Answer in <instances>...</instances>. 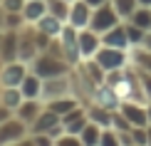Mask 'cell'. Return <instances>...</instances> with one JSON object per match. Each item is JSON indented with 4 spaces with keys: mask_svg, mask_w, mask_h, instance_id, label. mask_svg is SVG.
<instances>
[{
    "mask_svg": "<svg viewBox=\"0 0 151 146\" xmlns=\"http://www.w3.org/2000/svg\"><path fill=\"white\" fill-rule=\"evenodd\" d=\"M30 72H35L42 79H50V77H60V74H70L72 65L67 60H62V57H55L50 52H40L30 62Z\"/></svg>",
    "mask_w": 151,
    "mask_h": 146,
    "instance_id": "1",
    "label": "cell"
},
{
    "mask_svg": "<svg viewBox=\"0 0 151 146\" xmlns=\"http://www.w3.org/2000/svg\"><path fill=\"white\" fill-rule=\"evenodd\" d=\"M94 62H97L104 72H116V69H124L129 65V50H116V47L102 45L99 52L94 55Z\"/></svg>",
    "mask_w": 151,
    "mask_h": 146,
    "instance_id": "2",
    "label": "cell"
},
{
    "mask_svg": "<svg viewBox=\"0 0 151 146\" xmlns=\"http://www.w3.org/2000/svg\"><path fill=\"white\" fill-rule=\"evenodd\" d=\"M119 22H122V17L116 15L114 5H111V0H109V3H104V5H99V8L92 10L89 30H94V32H99V35H104L106 30H111V27H114V25H119Z\"/></svg>",
    "mask_w": 151,
    "mask_h": 146,
    "instance_id": "3",
    "label": "cell"
},
{
    "mask_svg": "<svg viewBox=\"0 0 151 146\" xmlns=\"http://www.w3.org/2000/svg\"><path fill=\"white\" fill-rule=\"evenodd\" d=\"M70 74H60V77L42 79V97L40 99L42 101H52V99L67 97V94H74V87H72V77H70Z\"/></svg>",
    "mask_w": 151,
    "mask_h": 146,
    "instance_id": "4",
    "label": "cell"
},
{
    "mask_svg": "<svg viewBox=\"0 0 151 146\" xmlns=\"http://www.w3.org/2000/svg\"><path fill=\"white\" fill-rule=\"evenodd\" d=\"M77 32H79V30H74L72 25L65 22L62 32L57 35V40H60V45H62V55H65V60L70 62L72 67H77L79 62H82V57H79V45H77Z\"/></svg>",
    "mask_w": 151,
    "mask_h": 146,
    "instance_id": "5",
    "label": "cell"
},
{
    "mask_svg": "<svg viewBox=\"0 0 151 146\" xmlns=\"http://www.w3.org/2000/svg\"><path fill=\"white\" fill-rule=\"evenodd\" d=\"M30 136V126L22 122V119H17L15 114L8 119V122L0 124V146H8L12 141H20V139Z\"/></svg>",
    "mask_w": 151,
    "mask_h": 146,
    "instance_id": "6",
    "label": "cell"
},
{
    "mask_svg": "<svg viewBox=\"0 0 151 146\" xmlns=\"http://www.w3.org/2000/svg\"><path fill=\"white\" fill-rule=\"evenodd\" d=\"M30 67L25 65V62L15 60V62H5L3 69H0V89L3 87H20L22 79L27 77Z\"/></svg>",
    "mask_w": 151,
    "mask_h": 146,
    "instance_id": "7",
    "label": "cell"
},
{
    "mask_svg": "<svg viewBox=\"0 0 151 146\" xmlns=\"http://www.w3.org/2000/svg\"><path fill=\"white\" fill-rule=\"evenodd\" d=\"M77 45H79V57L82 60H94V55L102 47V35L89 30V27H84V30L77 32Z\"/></svg>",
    "mask_w": 151,
    "mask_h": 146,
    "instance_id": "8",
    "label": "cell"
},
{
    "mask_svg": "<svg viewBox=\"0 0 151 146\" xmlns=\"http://www.w3.org/2000/svg\"><path fill=\"white\" fill-rule=\"evenodd\" d=\"M89 99L94 101V104H99V106H104V109H109V111H116L119 104H122V99H119L116 89H114L111 84H106V82H102L99 87H94V92H92Z\"/></svg>",
    "mask_w": 151,
    "mask_h": 146,
    "instance_id": "9",
    "label": "cell"
},
{
    "mask_svg": "<svg viewBox=\"0 0 151 146\" xmlns=\"http://www.w3.org/2000/svg\"><path fill=\"white\" fill-rule=\"evenodd\" d=\"M119 111L127 117L131 126H149V111H146V104H141V101H122Z\"/></svg>",
    "mask_w": 151,
    "mask_h": 146,
    "instance_id": "10",
    "label": "cell"
},
{
    "mask_svg": "<svg viewBox=\"0 0 151 146\" xmlns=\"http://www.w3.org/2000/svg\"><path fill=\"white\" fill-rule=\"evenodd\" d=\"M92 10L84 0H74L70 5V17H67V25H72L74 30H84L89 27V20H92Z\"/></svg>",
    "mask_w": 151,
    "mask_h": 146,
    "instance_id": "11",
    "label": "cell"
},
{
    "mask_svg": "<svg viewBox=\"0 0 151 146\" xmlns=\"http://www.w3.org/2000/svg\"><path fill=\"white\" fill-rule=\"evenodd\" d=\"M57 124H62V117L45 106V109L40 111V117L30 124V134H50V131H52Z\"/></svg>",
    "mask_w": 151,
    "mask_h": 146,
    "instance_id": "12",
    "label": "cell"
},
{
    "mask_svg": "<svg viewBox=\"0 0 151 146\" xmlns=\"http://www.w3.org/2000/svg\"><path fill=\"white\" fill-rule=\"evenodd\" d=\"M102 45L106 47H116V50H131L129 45V37H127V25H124V20L114 25L111 30H106V32L102 35Z\"/></svg>",
    "mask_w": 151,
    "mask_h": 146,
    "instance_id": "13",
    "label": "cell"
},
{
    "mask_svg": "<svg viewBox=\"0 0 151 146\" xmlns=\"http://www.w3.org/2000/svg\"><path fill=\"white\" fill-rule=\"evenodd\" d=\"M87 122H89V117H87V106L84 104L62 117V126H65L67 134H79V131L87 126Z\"/></svg>",
    "mask_w": 151,
    "mask_h": 146,
    "instance_id": "14",
    "label": "cell"
},
{
    "mask_svg": "<svg viewBox=\"0 0 151 146\" xmlns=\"http://www.w3.org/2000/svg\"><path fill=\"white\" fill-rule=\"evenodd\" d=\"M17 47H20V35L15 30H5L3 42H0V57H3V62H15L17 60Z\"/></svg>",
    "mask_w": 151,
    "mask_h": 146,
    "instance_id": "15",
    "label": "cell"
},
{
    "mask_svg": "<svg viewBox=\"0 0 151 146\" xmlns=\"http://www.w3.org/2000/svg\"><path fill=\"white\" fill-rule=\"evenodd\" d=\"M42 109H45V101H42V99H25L22 104L15 109V117H17V119H22V122L30 126L37 117H40V111H42Z\"/></svg>",
    "mask_w": 151,
    "mask_h": 146,
    "instance_id": "16",
    "label": "cell"
},
{
    "mask_svg": "<svg viewBox=\"0 0 151 146\" xmlns=\"http://www.w3.org/2000/svg\"><path fill=\"white\" fill-rule=\"evenodd\" d=\"M47 109H52L55 114H60V117H65V114H70L72 109H77L82 106V99L77 94H67V97H60V99H52V101H45Z\"/></svg>",
    "mask_w": 151,
    "mask_h": 146,
    "instance_id": "17",
    "label": "cell"
},
{
    "mask_svg": "<svg viewBox=\"0 0 151 146\" xmlns=\"http://www.w3.org/2000/svg\"><path fill=\"white\" fill-rule=\"evenodd\" d=\"M20 92L25 99H40L42 97V77H37L35 72H27V77L20 84Z\"/></svg>",
    "mask_w": 151,
    "mask_h": 146,
    "instance_id": "18",
    "label": "cell"
},
{
    "mask_svg": "<svg viewBox=\"0 0 151 146\" xmlns=\"http://www.w3.org/2000/svg\"><path fill=\"white\" fill-rule=\"evenodd\" d=\"M87 117H89V122L99 124L102 129H109L114 111H109V109H104V106H99V104H94V101H89V104H87Z\"/></svg>",
    "mask_w": 151,
    "mask_h": 146,
    "instance_id": "19",
    "label": "cell"
},
{
    "mask_svg": "<svg viewBox=\"0 0 151 146\" xmlns=\"http://www.w3.org/2000/svg\"><path fill=\"white\" fill-rule=\"evenodd\" d=\"M35 27L40 30V32L50 35V37H57V35L62 32V27H65V22H62V20H57L55 15H50V12H45V15H42L40 20L35 22Z\"/></svg>",
    "mask_w": 151,
    "mask_h": 146,
    "instance_id": "20",
    "label": "cell"
},
{
    "mask_svg": "<svg viewBox=\"0 0 151 146\" xmlns=\"http://www.w3.org/2000/svg\"><path fill=\"white\" fill-rule=\"evenodd\" d=\"M45 12H47V3H45V0H27L25 8H22V17H25V22L35 25Z\"/></svg>",
    "mask_w": 151,
    "mask_h": 146,
    "instance_id": "21",
    "label": "cell"
},
{
    "mask_svg": "<svg viewBox=\"0 0 151 146\" xmlns=\"http://www.w3.org/2000/svg\"><path fill=\"white\" fill-rule=\"evenodd\" d=\"M129 62H131L136 69L151 74V52H149V50H144V47H131V50H129Z\"/></svg>",
    "mask_w": 151,
    "mask_h": 146,
    "instance_id": "22",
    "label": "cell"
},
{
    "mask_svg": "<svg viewBox=\"0 0 151 146\" xmlns=\"http://www.w3.org/2000/svg\"><path fill=\"white\" fill-rule=\"evenodd\" d=\"M22 101H25V97H22L20 87H3V89H0V104L3 106H8V109L15 111Z\"/></svg>",
    "mask_w": 151,
    "mask_h": 146,
    "instance_id": "23",
    "label": "cell"
},
{
    "mask_svg": "<svg viewBox=\"0 0 151 146\" xmlns=\"http://www.w3.org/2000/svg\"><path fill=\"white\" fill-rule=\"evenodd\" d=\"M79 139L84 146H99V139H102V126L94 124V122H87V126L79 131Z\"/></svg>",
    "mask_w": 151,
    "mask_h": 146,
    "instance_id": "24",
    "label": "cell"
},
{
    "mask_svg": "<svg viewBox=\"0 0 151 146\" xmlns=\"http://www.w3.org/2000/svg\"><path fill=\"white\" fill-rule=\"evenodd\" d=\"M45 3H47V12H50V15H55L62 22H67V17H70V5L72 3H67V0H45Z\"/></svg>",
    "mask_w": 151,
    "mask_h": 146,
    "instance_id": "25",
    "label": "cell"
},
{
    "mask_svg": "<svg viewBox=\"0 0 151 146\" xmlns=\"http://www.w3.org/2000/svg\"><path fill=\"white\" fill-rule=\"evenodd\" d=\"M129 22H134L136 27H141L144 32H149V30H151V8L139 5V8L134 10V15L129 17Z\"/></svg>",
    "mask_w": 151,
    "mask_h": 146,
    "instance_id": "26",
    "label": "cell"
},
{
    "mask_svg": "<svg viewBox=\"0 0 151 146\" xmlns=\"http://www.w3.org/2000/svg\"><path fill=\"white\" fill-rule=\"evenodd\" d=\"M111 5H114L116 15L122 17V20H129V17L134 15V10L139 8V3H136V0H111Z\"/></svg>",
    "mask_w": 151,
    "mask_h": 146,
    "instance_id": "27",
    "label": "cell"
},
{
    "mask_svg": "<svg viewBox=\"0 0 151 146\" xmlns=\"http://www.w3.org/2000/svg\"><path fill=\"white\" fill-rule=\"evenodd\" d=\"M124 25H127V37H129V45H131V47H141V42H144V37H146V32H144L141 27H136L134 22H129V20H124Z\"/></svg>",
    "mask_w": 151,
    "mask_h": 146,
    "instance_id": "28",
    "label": "cell"
},
{
    "mask_svg": "<svg viewBox=\"0 0 151 146\" xmlns=\"http://www.w3.org/2000/svg\"><path fill=\"white\" fill-rule=\"evenodd\" d=\"M25 25L27 22H25L22 12H5V27L3 30H15V32H20Z\"/></svg>",
    "mask_w": 151,
    "mask_h": 146,
    "instance_id": "29",
    "label": "cell"
},
{
    "mask_svg": "<svg viewBox=\"0 0 151 146\" xmlns=\"http://www.w3.org/2000/svg\"><path fill=\"white\" fill-rule=\"evenodd\" d=\"M99 146H122V141H119V134L114 129H102V139H99Z\"/></svg>",
    "mask_w": 151,
    "mask_h": 146,
    "instance_id": "30",
    "label": "cell"
},
{
    "mask_svg": "<svg viewBox=\"0 0 151 146\" xmlns=\"http://www.w3.org/2000/svg\"><path fill=\"white\" fill-rule=\"evenodd\" d=\"M55 146H84L82 144V139H79V134H60L57 139H55Z\"/></svg>",
    "mask_w": 151,
    "mask_h": 146,
    "instance_id": "31",
    "label": "cell"
},
{
    "mask_svg": "<svg viewBox=\"0 0 151 146\" xmlns=\"http://www.w3.org/2000/svg\"><path fill=\"white\" fill-rule=\"evenodd\" d=\"M0 3H3L5 12H22V8H25L27 0H0Z\"/></svg>",
    "mask_w": 151,
    "mask_h": 146,
    "instance_id": "32",
    "label": "cell"
},
{
    "mask_svg": "<svg viewBox=\"0 0 151 146\" xmlns=\"http://www.w3.org/2000/svg\"><path fill=\"white\" fill-rule=\"evenodd\" d=\"M30 136H32L35 146H55V139L50 134H30Z\"/></svg>",
    "mask_w": 151,
    "mask_h": 146,
    "instance_id": "33",
    "label": "cell"
},
{
    "mask_svg": "<svg viewBox=\"0 0 151 146\" xmlns=\"http://www.w3.org/2000/svg\"><path fill=\"white\" fill-rule=\"evenodd\" d=\"M139 77H141V87H144V94H146V101H151V74L139 69Z\"/></svg>",
    "mask_w": 151,
    "mask_h": 146,
    "instance_id": "34",
    "label": "cell"
},
{
    "mask_svg": "<svg viewBox=\"0 0 151 146\" xmlns=\"http://www.w3.org/2000/svg\"><path fill=\"white\" fill-rule=\"evenodd\" d=\"M12 114H15L12 109H8V106H3V104H0V124H3V122H8Z\"/></svg>",
    "mask_w": 151,
    "mask_h": 146,
    "instance_id": "35",
    "label": "cell"
},
{
    "mask_svg": "<svg viewBox=\"0 0 151 146\" xmlns=\"http://www.w3.org/2000/svg\"><path fill=\"white\" fill-rule=\"evenodd\" d=\"M8 146H35V141H32V136H25V139L12 141V144H8Z\"/></svg>",
    "mask_w": 151,
    "mask_h": 146,
    "instance_id": "36",
    "label": "cell"
},
{
    "mask_svg": "<svg viewBox=\"0 0 151 146\" xmlns=\"http://www.w3.org/2000/svg\"><path fill=\"white\" fill-rule=\"evenodd\" d=\"M141 47H144V50H149V52H151V30H149V32H146V37H144V42H141Z\"/></svg>",
    "mask_w": 151,
    "mask_h": 146,
    "instance_id": "37",
    "label": "cell"
},
{
    "mask_svg": "<svg viewBox=\"0 0 151 146\" xmlns=\"http://www.w3.org/2000/svg\"><path fill=\"white\" fill-rule=\"evenodd\" d=\"M89 8H99V5H104V3H109V0H84Z\"/></svg>",
    "mask_w": 151,
    "mask_h": 146,
    "instance_id": "38",
    "label": "cell"
},
{
    "mask_svg": "<svg viewBox=\"0 0 151 146\" xmlns=\"http://www.w3.org/2000/svg\"><path fill=\"white\" fill-rule=\"evenodd\" d=\"M5 27V8H3V3H0V30Z\"/></svg>",
    "mask_w": 151,
    "mask_h": 146,
    "instance_id": "39",
    "label": "cell"
},
{
    "mask_svg": "<svg viewBox=\"0 0 151 146\" xmlns=\"http://www.w3.org/2000/svg\"><path fill=\"white\" fill-rule=\"evenodd\" d=\"M139 5H144V8H151V0H136Z\"/></svg>",
    "mask_w": 151,
    "mask_h": 146,
    "instance_id": "40",
    "label": "cell"
},
{
    "mask_svg": "<svg viewBox=\"0 0 151 146\" xmlns=\"http://www.w3.org/2000/svg\"><path fill=\"white\" fill-rule=\"evenodd\" d=\"M146 134H149V141H146V146H151V124L146 126Z\"/></svg>",
    "mask_w": 151,
    "mask_h": 146,
    "instance_id": "41",
    "label": "cell"
},
{
    "mask_svg": "<svg viewBox=\"0 0 151 146\" xmlns=\"http://www.w3.org/2000/svg\"><path fill=\"white\" fill-rule=\"evenodd\" d=\"M146 111H149V124H151V101H146Z\"/></svg>",
    "mask_w": 151,
    "mask_h": 146,
    "instance_id": "42",
    "label": "cell"
},
{
    "mask_svg": "<svg viewBox=\"0 0 151 146\" xmlns=\"http://www.w3.org/2000/svg\"><path fill=\"white\" fill-rule=\"evenodd\" d=\"M3 32H5V30H0V42H3Z\"/></svg>",
    "mask_w": 151,
    "mask_h": 146,
    "instance_id": "43",
    "label": "cell"
},
{
    "mask_svg": "<svg viewBox=\"0 0 151 146\" xmlns=\"http://www.w3.org/2000/svg\"><path fill=\"white\" fill-rule=\"evenodd\" d=\"M3 65H5V62H3V57H0V69H3Z\"/></svg>",
    "mask_w": 151,
    "mask_h": 146,
    "instance_id": "44",
    "label": "cell"
},
{
    "mask_svg": "<svg viewBox=\"0 0 151 146\" xmlns=\"http://www.w3.org/2000/svg\"><path fill=\"white\" fill-rule=\"evenodd\" d=\"M67 3H74V0H67Z\"/></svg>",
    "mask_w": 151,
    "mask_h": 146,
    "instance_id": "45",
    "label": "cell"
}]
</instances>
